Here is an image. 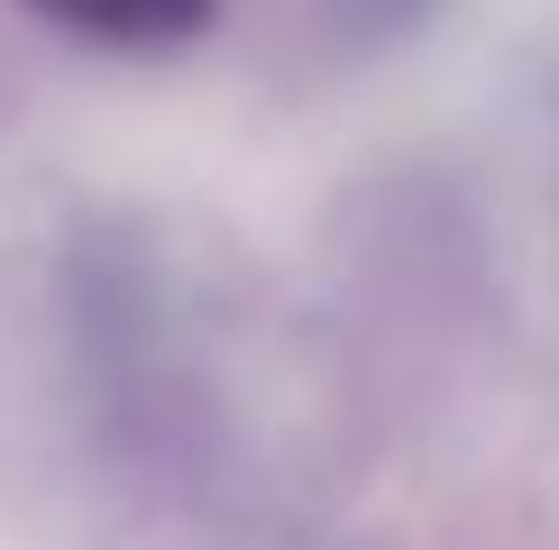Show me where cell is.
Returning <instances> with one entry per match:
<instances>
[{"mask_svg": "<svg viewBox=\"0 0 559 550\" xmlns=\"http://www.w3.org/2000/svg\"><path fill=\"white\" fill-rule=\"evenodd\" d=\"M331 10H340V28H348V37H404L413 19L431 10V0H331Z\"/></svg>", "mask_w": 559, "mask_h": 550, "instance_id": "cell-2", "label": "cell"}, {"mask_svg": "<svg viewBox=\"0 0 559 550\" xmlns=\"http://www.w3.org/2000/svg\"><path fill=\"white\" fill-rule=\"evenodd\" d=\"M28 10L83 46H110V56H166V46H193L212 28L221 0H28Z\"/></svg>", "mask_w": 559, "mask_h": 550, "instance_id": "cell-1", "label": "cell"}]
</instances>
